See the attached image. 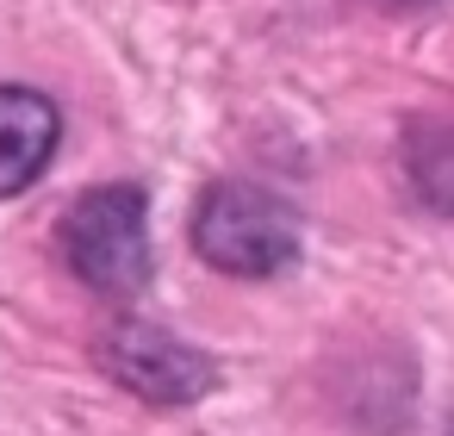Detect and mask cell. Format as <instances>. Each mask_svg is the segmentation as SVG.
I'll list each match as a JSON object with an SVG mask.
<instances>
[{
  "mask_svg": "<svg viewBox=\"0 0 454 436\" xmlns=\"http://www.w3.org/2000/svg\"><path fill=\"white\" fill-rule=\"evenodd\" d=\"M63 262L75 268L82 287H94L100 299H137L156 274L150 256V206L137 187H94L69 206L63 231Z\"/></svg>",
  "mask_w": 454,
  "mask_h": 436,
  "instance_id": "cell-1",
  "label": "cell"
},
{
  "mask_svg": "<svg viewBox=\"0 0 454 436\" xmlns=\"http://www.w3.org/2000/svg\"><path fill=\"white\" fill-rule=\"evenodd\" d=\"M193 250L237 281H268L299 256V212L249 181H218L200 194L193 212Z\"/></svg>",
  "mask_w": 454,
  "mask_h": 436,
  "instance_id": "cell-2",
  "label": "cell"
},
{
  "mask_svg": "<svg viewBox=\"0 0 454 436\" xmlns=\"http://www.w3.org/2000/svg\"><path fill=\"white\" fill-rule=\"evenodd\" d=\"M100 368L150 405H193L218 386V368L206 349H193L156 324H137V318H119L100 337Z\"/></svg>",
  "mask_w": 454,
  "mask_h": 436,
  "instance_id": "cell-3",
  "label": "cell"
},
{
  "mask_svg": "<svg viewBox=\"0 0 454 436\" xmlns=\"http://www.w3.org/2000/svg\"><path fill=\"white\" fill-rule=\"evenodd\" d=\"M63 119L38 88H0V200L26 194L57 156Z\"/></svg>",
  "mask_w": 454,
  "mask_h": 436,
  "instance_id": "cell-4",
  "label": "cell"
},
{
  "mask_svg": "<svg viewBox=\"0 0 454 436\" xmlns=\"http://www.w3.org/2000/svg\"><path fill=\"white\" fill-rule=\"evenodd\" d=\"M404 169L435 212H454V113H423L404 131Z\"/></svg>",
  "mask_w": 454,
  "mask_h": 436,
  "instance_id": "cell-5",
  "label": "cell"
},
{
  "mask_svg": "<svg viewBox=\"0 0 454 436\" xmlns=\"http://www.w3.org/2000/svg\"><path fill=\"white\" fill-rule=\"evenodd\" d=\"M392 7H429V0H392Z\"/></svg>",
  "mask_w": 454,
  "mask_h": 436,
  "instance_id": "cell-6",
  "label": "cell"
}]
</instances>
